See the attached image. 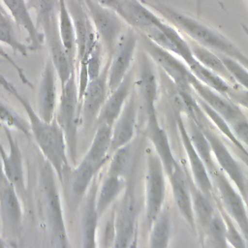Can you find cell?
I'll return each mask as SVG.
<instances>
[{"label":"cell","mask_w":248,"mask_h":248,"mask_svg":"<svg viewBox=\"0 0 248 248\" xmlns=\"http://www.w3.org/2000/svg\"><path fill=\"white\" fill-rule=\"evenodd\" d=\"M0 85L8 93L14 96L24 108L32 137L39 146L44 159H46L53 168L58 181L63 184L71 170L63 131L54 119L51 122L43 120L38 112L32 108L29 101L3 76H0Z\"/></svg>","instance_id":"cell-1"},{"label":"cell","mask_w":248,"mask_h":248,"mask_svg":"<svg viewBox=\"0 0 248 248\" xmlns=\"http://www.w3.org/2000/svg\"><path fill=\"white\" fill-rule=\"evenodd\" d=\"M145 115L146 137L153 144L154 150L161 160L166 176L169 179L176 206L187 224L192 229H196L186 170L179 165L173 156L168 136L160 126L156 110L145 113Z\"/></svg>","instance_id":"cell-2"},{"label":"cell","mask_w":248,"mask_h":248,"mask_svg":"<svg viewBox=\"0 0 248 248\" xmlns=\"http://www.w3.org/2000/svg\"><path fill=\"white\" fill-rule=\"evenodd\" d=\"M141 1L160 17L174 26L180 33L185 34L192 41L212 51H217L218 54L230 56L248 69V57L245 53L219 31L167 5L151 3L145 0Z\"/></svg>","instance_id":"cell-3"},{"label":"cell","mask_w":248,"mask_h":248,"mask_svg":"<svg viewBox=\"0 0 248 248\" xmlns=\"http://www.w3.org/2000/svg\"><path fill=\"white\" fill-rule=\"evenodd\" d=\"M56 178L57 175L51 165L46 159H43L39 168V184L50 241L55 247H69L61 196Z\"/></svg>","instance_id":"cell-4"},{"label":"cell","mask_w":248,"mask_h":248,"mask_svg":"<svg viewBox=\"0 0 248 248\" xmlns=\"http://www.w3.org/2000/svg\"><path fill=\"white\" fill-rule=\"evenodd\" d=\"M54 120L63 131L68 157L76 165L78 151V129L81 121L80 106L78 96L76 72L71 75L66 83L61 87V94L57 103Z\"/></svg>","instance_id":"cell-5"},{"label":"cell","mask_w":248,"mask_h":248,"mask_svg":"<svg viewBox=\"0 0 248 248\" xmlns=\"http://www.w3.org/2000/svg\"><path fill=\"white\" fill-rule=\"evenodd\" d=\"M135 170L126 179L123 195L115 212V239L112 247H135L138 234V201L136 196Z\"/></svg>","instance_id":"cell-6"},{"label":"cell","mask_w":248,"mask_h":248,"mask_svg":"<svg viewBox=\"0 0 248 248\" xmlns=\"http://www.w3.org/2000/svg\"><path fill=\"white\" fill-rule=\"evenodd\" d=\"M209 175L217 190L215 195L220 204L235 222L248 247V206L244 198L218 166L209 172Z\"/></svg>","instance_id":"cell-7"},{"label":"cell","mask_w":248,"mask_h":248,"mask_svg":"<svg viewBox=\"0 0 248 248\" xmlns=\"http://www.w3.org/2000/svg\"><path fill=\"white\" fill-rule=\"evenodd\" d=\"M166 173L156 151L146 152L145 171V223L150 229L153 221L161 212L166 200Z\"/></svg>","instance_id":"cell-8"},{"label":"cell","mask_w":248,"mask_h":248,"mask_svg":"<svg viewBox=\"0 0 248 248\" xmlns=\"http://www.w3.org/2000/svg\"><path fill=\"white\" fill-rule=\"evenodd\" d=\"M138 33L143 50L149 55L152 61L165 72L166 76H168L176 87L184 91H191L190 83L195 76L186 63L175 54L153 43L142 33L139 31Z\"/></svg>","instance_id":"cell-9"},{"label":"cell","mask_w":248,"mask_h":248,"mask_svg":"<svg viewBox=\"0 0 248 248\" xmlns=\"http://www.w3.org/2000/svg\"><path fill=\"white\" fill-rule=\"evenodd\" d=\"M84 6L99 41L109 58L127 24L114 11L105 8L93 0H84Z\"/></svg>","instance_id":"cell-10"},{"label":"cell","mask_w":248,"mask_h":248,"mask_svg":"<svg viewBox=\"0 0 248 248\" xmlns=\"http://www.w3.org/2000/svg\"><path fill=\"white\" fill-rule=\"evenodd\" d=\"M139 40L138 31L128 26L119 37L108 59V87L109 93L122 81L131 69Z\"/></svg>","instance_id":"cell-11"},{"label":"cell","mask_w":248,"mask_h":248,"mask_svg":"<svg viewBox=\"0 0 248 248\" xmlns=\"http://www.w3.org/2000/svg\"><path fill=\"white\" fill-rule=\"evenodd\" d=\"M139 32L142 33L159 46L178 56L188 67L196 61L188 41L183 38L181 33L174 26L164 20L162 17L156 24L145 27Z\"/></svg>","instance_id":"cell-12"},{"label":"cell","mask_w":248,"mask_h":248,"mask_svg":"<svg viewBox=\"0 0 248 248\" xmlns=\"http://www.w3.org/2000/svg\"><path fill=\"white\" fill-rule=\"evenodd\" d=\"M39 29L44 34L49 51V58L54 66L57 78L62 87L71 75L76 72L77 64L69 57L61 42L58 33L57 17L43 23L39 26Z\"/></svg>","instance_id":"cell-13"},{"label":"cell","mask_w":248,"mask_h":248,"mask_svg":"<svg viewBox=\"0 0 248 248\" xmlns=\"http://www.w3.org/2000/svg\"><path fill=\"white\" fill-rule=\"evenodd\" d=\"M66 3L76 32L78 65L80 60L86 59L100 41L84 4L78 2V0H66Z\"/></svg>","instance_id":"cell-14"},{"label":"cell","mask_w":248,"mask_h":248,"mask_svg":"<svg viewBox=\"0 0 248 248\" xmlns=\"http://www.w3.org/2000/svg\"><path fill=\"white\" fill-rule=\"evenodd\" d=\"M207 124H208V122L205 121L199 126L202 128V130L203 131L205 137L207 138V140L210 143L213 157L217 162V166L231 179V181L234 184V186L240 192V194L242 195V197L244 198V201H245V198H246L245 180H246V178L244 176V173H243L239 164L234 159V157L232 155V153L229 151L227 146L224 144V142L219 139V137L213 132V130Z\"/></svg>","instance_id":"cell-15"},{"label":"cell","mask_w":248,"mask_h":248,"mask_svg":"<svg viewBox=\"0 0 248 248\" xmlns=\"http://www.w3.org/2000/svg\"><path fill=\"white\" fill-rule=\"evenodd\" d=\"M0 216L4 234L16 236L19 232L22 220L20 197L3 170H0Z\"/></svg>","instance_id":"cell-16"},{"label":"cell","mask_w":248,"mask_h":248,"mask_svg":"<svg viewBox=\"0 0 248 248\" xmlns=\"http://www.w3.org/2000/svg\"><path fill=\"white\" fill-rule=\"evenodd\" d=\"M9 143V153L0 142V159L3 172L8 180L13 184L18 196L22 198L25 194V177L23 170L22 153L16 139L12 134L10 128L2 126Z\"/></svg>","instance_id":"cell-17"},{"label":"cell","mask_w":248,"mask_h":248,"mask_svg":"<svg viewBox=\"0 0 248 248\" xmlns=\"http://www.w3.org/2000/svg\"><path fill=\"white\" fill-rule=\"evenodd\" d=\"M108 64L109 61L108 59L101 74L96 78L89 80L80 101V118L88 125L97 119L98 114L109 94L108 87Z\"/></svg>","instance_id":"cell-18"},{"label":"cell","mask_w":248,"mask_h":248,"mask_svg":"<svg viewBox=\"0 0 248 248\" xmlns=\"http://www.w3.org/2000/svg\"><path fill=\"white\" fill-rule=\"evenodd\" d=\"M176 126L180 136V140L182 142L183 148L185 150L189 166L191 169V177L197 187L209 199L213 201L214 196V189L213 183L210 178V175L206 170L205 165L203 164L202 160L201 159L200 155L196 151L195 147L193 146L184 121L182 120L180 115L176 116Z\"/></svg>","instance_id":"cell-19"},{"label":"cell","mask_w":248,"mask_h":248,"mask_svg":"<svg viewBox=\"0 0 248 248\" xmlns=\"http://www.w3.org/2000/svg\"><path fill=\"white\" fill-rule=\"evenodd\" d=\"M138 102L134 87L115 122L111 127L110 155L117 148L131 142L135 137L137 128Z\"/></svg>","instance_id":"cell-20"},{"label":"cell","mask_w":248,"mask_h":248,"mask_svg":"<svg viewBox=\"0 0 248 248\" xmlns=\"http://www.w3.org/2000/svg\"><path fill=\"white\" fill-rule=\"evenodd\" d=\"M57 75L50 58H46L41 79L39 83L37 106L39 116L46 121L51 122L54 119L57 108V90H56Z\"/></svg>","instance_id":"cell-21"},{"label":"cell","mask_w":248,"mask_h":248,"mask_svg":"<svg viewBox=\"0 0 248 248\" xmlns=\"http://www.w3.org/2000/svg\"><path fill=\"white\" fill-rule=\"evenodd\" d=\"M192 93L203 101L213 110L219 113L229 124L239 116L244 115L240 107L211 87L201 82L196 77L190 83Z\"/></svg>","instance_id":"cell-22"},{"label":"cell","mask_w":248,"mask_h":248,"mask_svg":"<svg viewBox=\"0 0 248 248\" xmlns=\"http://www.w3.org/2000/svg\"><path fill=\"white\" fill-rule=\"evenodd\" d=\"M5 9L9 13L16 25L23 30L29 41L28 48L30 50H38L42 47L45 40L43 32L34 22L29 8L25 0H1Z\"/></svg>","instance_id":"cell-23"},{"label":"cell","mask_w":248,"mask_h":248,"mask_svg":"<svg viewBox=\"0 0 248 248\" xmlns=\"http://www.w3.org/2000/svg\"><path fill=\"white\" fill-rule=\"evenodd\" d=\"M139 71L136 85L138 86L140 99L144 106L145 113L156 110L158 95V79L154 69V62L143 50L139 55Z\"/></svg>","instance_id":"cell-24"},{"label":"cell","mask_w":248,"mask_h":248,"mask_svg":"<svg viewBox=\"0 0 248 248\" xmlns=\"http://www.w3.org/2000/svg\"><path fill=\"white\" fill-rule=\"evenodd\" d=\"M134 71L130 69L117 87L108 94L96 119L98 124H108L112 127L134 87Z\"/></svg>","instance_id":"cell-25"},{"label":"cell","mask_w":248,"mask_h":248,"mask_svg":"<svg viewBox=\"0 0 248 248\" xmlns=\"http://www.w3.org/2000/svg\"><path fill=\"white\" fill-rule=\"evenodd\" d=\"M97 175L93 179L86 195L85 204L81 219V246L84 248H95L97 244V228L99 214L96 207V197L98 191Z\"/></svg>","instance_id":"cell-26"},{"label":"cell","mask_w":248,"mask_h":248,"mask_svg":"<svg viewBox=\"0 0 248 248\" xmlns=\"http://www.w3.org/2000/svg\"><path fill=\"white\" fill-rule=\"evenodd\" d=\"M99 171V169L83 158L75 169L70 170L64 183L68 179L70 198L75 205H78L85 197L93 179Z\"/></svg>","instance_id":"cell-27"},{"label":"cell","mask_w":248,"mask_h":248,"mask_svg":"<svg viewBox=\"0 0 248 248\" xmlns=\"http://www.w3.org/2000/svg\"><path fill=\"white\" fill-rule=\"evenodd\" d=\"M111 126L108 124H98L92 142L83 159L101 170L110 158Z\"/></svg>","instance_id":"cell-28"},{"label":"cell","mask_w":248,"mask_h":248,"mask_svg":"<svg viewBox=\"0 0 248 248\" xmlns=\"http://www.w3.org/2000/svg\"><path fill=\"white\" fill-rule=\"evenodd\" d=\"M187 175V182L188 187L191 195V202H192V208L195 218L196 226L198 225L202 230V233H204L207 225L209 224L213 214H214V202L206 197L194 183L190 174L186 171Z\"/></svg>","instance_id":"cell-29"},{"label":"cell","mask_w":248,"mask_h":248,"mask_svg":"<svg viewBox=\"0 0 248 248\" xmlns=\"http://www.w3.org/2000/svg\"><path fill=\"white\" fill-rule=\"evenodd\" d=\"M125 184L126 178L107 173L100 187H98L96 197V207L100 217L115 202L119 195L123 193Z\"/></svg>","instance_id":"cell-30"},{"label":"cell","mask_w":248,"mask_h":248,"mask_svg":"<svg viewBox=\"0 0 248 248\" xmlns=\"http://www.w3.org/2000/svg\"><path fill=\"white\" fill-rule=\"evenodd\" d=\"M58 33L69 57L77 64V41L74 23L66 0H58L57 12Z\"/></svg>","instance_id":"cell-31"},{"label":"cell","mask_w":248,"mask_h":248,"mask_svg":"<svg viewBox=\"0 0 248 248\" xmlns=\"http://www.w3.org/2000/svg\"><path fill=\"white\" fill-rule=\"evenodd\" d=\"M191 51L194 57L204 67L224 78L231 85H237L232 79V76L228 72L226 66L224 65L222 59L220 58L218 53H215L209 48H206L194 41H188Z\"/></svg>","instance_id":"cell-32"},{"label":"cell","mask_w":248,"mask_h":248,"mask_svg":"<svg viewBox=\"0 0 248 248\" xmlns=\"http://www.w3.org/2000/svg\"><path fill=\"white\" fill-rule=\"evenodd\" d=\"M135 169V150L131 141L111 153L107 173L127 179L129 174Z\"/></svg>","instance_id":"cell-33"},{"label":"cell","mask_w":248,"mask_h":248,"mask_svg":"<svg viewBox=\"0 0 248 248\" xmlns=\"http://www.w3.org/2000/svg\"><path fill=\"white\" fill-rule=\"evenodd\" d=\"M188 122L186 125V129L190 138V140L195 147L196 151L200 155L203 164L206 167L208 173L213 170L217 165L214 163V157L211 150L210 143L205 137L202 128L191 118L187 117Z\"/></svg>","instance_id":"cell-34"},{"label":"cell","mask_w":248,"mask_h":248,"mask_svg":"<svg viewBox=\"0 0 248 248\" xmlns=\"http://www.w3.org/2000/svg\"><path fill=\"white\" fill-rule=\"evenodd\" d=\"M170 215L168 207H163L150 229L149 246L153 248H165L169 246L170 238Z\"/></svg>","instance_id":"cell-35"},{"label":"cell","mask_w":248,"mask_h":248,"mask_svg":"<svg viewBox=\"0 0 248 248\" xmlns=\"http://www.w3.org/2000/svg\"><path fill=\"white\" fill-rule=\"evenodd\" d=\"M0 43L9 46L15 52L27 56L28 46L17 39L14 28V21L8 13L0 14Z\"/></svg>","instance_id":"cell-36"},{"label":"cell","mask_w":248,"mask_h":248,"mask_svg":"<svg viewBox=\"0 0 248 248\" xmlns=\"http://www.w3.org/2000/svg\"><path fill=\"white\" fill-rule=\"evenodd\" d=\"M189 69L201 82L226 96V93L229 90L231 84L227 82L224 78L202 65L197 59L196 62L189 67Z\"/></svg>","instance_id":"cell-37"},{"label":"cell","mask_w":248,"mask_h":248,"mask_svg":"<svg viewBox=\"0 0 248 248\" xmlns=\"http://www.w3.org/2000/svg\"><path fill=\"white\" fill-rule=\"evenodd\" d=\"M205 245L210 247H228V241L226 237V224L218 212H214L207 228L204 232Z\"/></svg>","instance_id":"cell-38"},{"label":"cell","mask_w":248,"mask_h":248,"mask_svg":"<svg viewBox=\"0 0 248 248\" xmlns=\"http://www.w3.org/2000/svg\"><path fill=\"white\" fill-rule=\"evenodd\" d=\"M0 122L2 126L14 128L22 133L26 138H31V131L29 122L21 118L14 109L0 102Z\"/></svg>","instance_id":"cell-39"},{"label":"cell","mask_w":248,"mask_h":248,"mask_svg":"<svg viewBox=\"0 0 248 248\" xmlns=\"http://www.w3.org/2000/svg\"><path fill=\"white\" fill-rule=\"evenodd\" d=\"M213 202L216 205V208L218 209L219 213L223 217L225 224H226V237L229 246L233 247H246V243L244 240L243 235L241 234L240 231L237 230L235 222L232 219V217L228 214V212L223 208V206L220 204L216 195L213 196Z\"/></svg>","instance_id":"cell-40"},{"label":"cell","mask_w":248,"mask_h":248,"mask_svg":"<svg viewBox=\"0 0 248 248\" xmlns=\"http://www.w3.org/2000/svg\"><path fill=\"white\" fill-rule=\"evenodd\" d=\"M219 56L234 82L248 90V69L240 62L230 56L224 54H219Z\"/></svg>","instance_id":"cell-41"},{"label":"cell","mask_w":248,"mask_h":248,"mask_svg":"<svg viewBox=\"0 0 248 248\" xmlns=\"http://www.w3.org/2000/svg\"><path fill=\"white\" fill-rule=\"evenodd\" d=\"M58 0H36V25L39 28L43 23L57 17Z\"/></svg>","instance_id":"cell-42"},{"label":"cell","mask_w":248,"mask_h":248,"mask_svg":"<svg viewBox=\"0 0 248 248\" xmlns=\"http://www.w3.org/2000/svg\"><path fill=\"white\" fill-rule=\"evenodd\" d=\"M103 46L101 42H99L95 47L92 49V51L89 53V55L84 59L86 61L87 66V72L89 80L96 78L102 72L103 69Z\"/></svg>","instance_id":"cell-43"},{"label":"cell","mask_w":248,"mask_h":248,"mask_svg":"<svg viewBox=\"0 0 248 248\" xmlns=\"http://www.w3.org/2000/svg\"><path fill=\"white\" fill-rule=\"evenodd\" d=\"M115 212H114V208L113 210L110 211L109 217L107 219L104 229H103V232L101 234V243L100 246L101 247H112L113 243H114V239H115Z\"/></svg>","instance_id":"cell-44"},{"label":"cell","mask_w":248,"mask_h":248,"mask_svg":"<svg viewBox=\"0 0 248 248\" xmlns=\"http://www.w3.org/2000/svg\"><path fill=\"white\" fill-rule=\"evenodd\" d=\"M229 125L236 139L248 149V119L245 114L237 117Z\"/></svg>","instance_id":"cell-45"},{"label":"cell","mask_w":248,"mask_h":248,"mask_svg":"<svg viewBox=\"0 0 248 248\" xmlns=\"http://www.w3.org/2000/svg\"><path fill=\"white\" fill-rule=\"evenodd\" d=\"M231 101L236 104L240 108H244L248 110V90L239 85H231L226 93Z\"/></svg>","instance_id":"cell-46"},{"label":"cell","mask_w":248,"mask_h":248,"mask_svg":"<svg viewBox=\"0 0 248 248\" xmlns=\"http://www.w3.org/2000/svg\"><path fill=\"white\" fill-rule=\"evenodd\" d=\"M0 56H1L5 61H7L8 63H10V64L16 69V73H17V75H18L20 80H21L25 85H27V86H29V87H31V88H34V87H33V84L30 82V80H29L28 78L26 77V75H25V73L23 72V70L15 62V60H14L9 54H7V52H6L1 46H0Z\"/></svg>","instance_id":"cell-47"},{"label":"cell","mask_w":248,"mask_h":248,"mask_svg":"<svg viewBox=\"0 0 248 248\" xmlns=\"http://www.w3.org/2000/svg\"><path fill=\"white\" fill-rule=\"evenodd\" d=\"M93 1L98 3L101 6L105 7V8H108L109 10L114 11L117 14L119 9H120V5H121L122 0H93Z\"/></svg>","instance_id":"cell-48"},{"label":"cell","mask_w":248,"mask_h":248,"mask_svg":"<svg viewBox=\"0 0 248 248\" xmlns=\"http://www.w3.org/2000/svg\"><path fill=\"white\" fill-rule=\"evenodd\" d=\"M236 152H237V156L241 159V161L243 162V164L247 167L248 169V149L243 145L241 144L240 146L238 147H234Z\"/></svg>","instance_id":"cell-49"},{"label":"cell","mask_w":248,"mask_h":248,"mask_svg":"<svg viewBox=\"0 0 248 248\" xmlns=\"http://www.w3.org/2000/svg\"><path fill=\"white\" fill-rule=\"evenodd\" d=\"M245 194H246L245 202H246V204H247V206H248V179L245 180Z\"/></svg>","instance_id":"cell-50"},{"label":"cell","mask_w":248,"mask_h":248,"mask_svg":"<svg viewBox=\"0 0 248 248\" xmlns=\"http://www.w3.org/2000/svg\"><path fill=\"white\" fill-rule=\"evenodd\" d=\"M1 13H8L7 12V10L5 9V7H4V5L2 4V2H1V0H0V14ZM9 14V13H8Z\"/></svg>","instance_id":"cell-51"},{"label":"cell","mask_w":248,"mask_h":248,"mask_svg":"<svg viewBox=\"0 0 248 248\" xmlns=\"http://www.w3.org/2000/svg\"><path fill=\"white\" fill-rule=\"evenodd\" d=\"M241 27H242V30L245 33V35L248 37V26L244 25V24H241Z\"/></svg>","instance_id":"cell-52"},{"label":"cell","mask_w":248,"mask_h":248,"mask_svg":"<svg viewBox=\"0 0 248 248\" xmlns=\"http://www.w3.org/2000/svg\"><path fill=\"white\" fill-rule=\"evenodd\" d=\"M6 246V243L4 242V240L2 239V237L0 236V248H4Z\"/></svg>","instance_id":"cell-53"},{"label":"cell","mask_w":248,"mask_h":248,"mask_svg":"<svg viewBox=\"0 0 248 248\" xmlns=\"http://www.w3.org/2000/svg\"><path fill=\"white\" fill-rule=\"evenodd\" d=\"M78 2H80V3H82V4H84V0H78Z\"/></svg>","instance_id":"cell-54"},{"label":"cell","mask_w":248,"mask_h":248,"mask_svg":"<svg viewBox=\"0 0 248 248\" xmlns=\"http://www.w3.org/2000/svg\"><path fill=\"white\" fill-rule=\"evenodd\" d=\"M0 170H3L2 169V164H1V159H0Z\"/></svg>","instance_id":"cell-55"},{"label":"cell","mask_w":248,"mask_h":248,"mask_svg":"<svg viewBox=\"0 0 248 248\" xmlns=\"http://www.w3.org/2000/svg\"><path fill=\"white\" fill-rule=\"evenodd\" d=\"M0 61H5V60H4V59H3V58L0 56Z\"/></svg>","instance_id":"cell-56"},{"label":"cell","mask_w":248,"mask_h":248,"mask_svg":"<svg viewBox=\"0 0 248 248\" xmlns=\"http://www.w3.org/2000/svg\"><path fill=\"white\" fill-rule=\"evenodd\" d=\"M247 1H248V0H247Z\"/></svg>","instance_id":"cell-57"}]
</instances>
